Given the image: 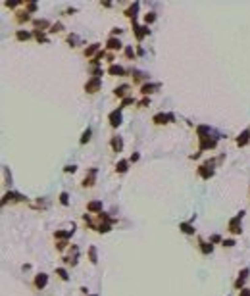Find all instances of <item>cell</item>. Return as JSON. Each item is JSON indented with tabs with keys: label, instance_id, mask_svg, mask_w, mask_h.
<instances>
[{
	"label": "cell",
	"instance_id": "obj_10",
	"mask_svg": "<svg viewBox=\"0 0 250 296\" xmlns=\"http://www.w3.org/2000/svg\"><path fill=\"white\" fill-rule=\"evenodd\" d=\"M108 46H110L112 50H116V48L119 50V48H121V42H119V40H116V39H110V40H108Z\"/></svg>",
	"mask_w": 250,
	"mask_h": 296
},
{
	"label": "cell",
	"instance_id": "obj_23",
	"mask_svg": "<svg viewBox=\"0 0 250 296\" xmlns=\"http://www.w3.org/2000/svg\"><path fill=\"white\" fill-rule=\"evenodd\" d=\"M60 29H62V25H60V23H56V25H52V29H50V31L54 33V31H60Z\"/></svg>",
	"mask_w": 250,
	"mask_h": 296
},
{
	"label": "cell",
	"instance_id": "obj_18",
	"mask_svg": "<svg viewBox=\"0 0 250 296\" xmlns=\"http://www.w3.org/2000/svg\"><path fill=\"white\" fill-rule=\"evenodd\" d=\"M44 283H46V275H40V277H37V285H39V286H42Z\"/></svg>",
	"mask_w": 250,
	"mask_h": 296
},
{
	"label": "cell",
	"instance_id": "obj_16",
	"mask_svg": "<svg viewBox=\"0 0 250 296\" xmlns=\"http://www.w3.org/2000/svg\"><path fill=\"white\" fill-rule=\"evenodd\" d=\"M96 50H98V44H92L89 50H85V56H90L92 52H96Z\"/></svg>",
	"mask_w": 250,
	"mask_h": 296
},
{
	"label": "cell",
	"instance_id": "obj_11",
	"mask_svg": "<svg viewBox=\"0 0 250 296\" xmlns=\"http://www.w3.org/2000/svg\"><path fill=\"white\" fill-rule=\"evenodd\" d=\"M89 210H90V212H98V210H102V204H100V202H90V204H89Z\"/></svg>",
	"mask_w": 250,
	"mask_h": 296
},
{
	"label": "cell",
	"instance_id": "obj_12",
	"mask_svg": "<svg viewBox=\"0 0 250 296\" xmlns=\"http://www.w3.org/2000/svg\"><path fill=\"white\" fill-rule=\"evenodd\" d=\"M127 90H129V86H127V85L119 86V89H116V96H123V94H127Z\"/></svg>",
	"mask_w": 250,
	"mask_h": 296
},
{
	"label": "cell",
	"instance_id": "obj_13",
	"mask_svg": "<svg viewBox=\"0 0 250 296\" xmlns=\"http://www.w3.org/2000/svg\"><path fill=\"white\" fill-rule=\"evenodd\" d=\"M154 89H158V85H144L142 86V94H148V92H152Z\"/></svg>",
	"mask_w": 250,
	"mask_h": 296
},
{
	"label": "cell",
	"instance_id": "obj_4",
	"mask_svg": "<svg viewBox=\"0 0 250 296\" xmlns=\"http://www.w3.org/2000/svg\"><path fill=\"white\" fill-rule=\"evenodd\" d=\"M167 119H173V115H163V113L154 115V121H156L158 125H162V123H167Z\"/></svg>",
	"mask_w": 250,
	"mask_h": 296
},
{
	"label": "cell",
	"instance_id": "obj_1",
	"mask_svg": "<svg viewBox=\"0 0 250 296\" xmlns=\"http://www.w3.org/2000/svg\"><path fill=\"white\" fill-rule=\"evenodd\" d=\"M98 89H100V79H98V77L90 79V81L85 85V90H87V92H96Z\"/></svg>",
	"mask_w": 250,
	"mask_h": 296
},
{
	"label": "cell",
	"instance_id": "obj_3",
	"mask_svg": "<svg viewBox=\"0 0 250 296\" xmlns=\"http://www.w3.org/2000/svg\"><path fill=\"white\" fill-rule=\"evenodd\" d=\"M110 123H112V127H117L121 123V113L119 112H112L110 113Z\"/></svg>",
	"mask_w": 250,
	"mask_h": 296
},
{
	"label": "cell",
	"instance_id": "obj_8",
	"mask_svg": "<svg viewBox=\"0 0 250 296\" xmlns=\"http://www.w3.org/2000/svg\"><path fill=\"white\" fill-rule=\"evenodd\" d=\"M110 73H112V75H123L125 71H123V67H119V66H112V67H110Z\"/></svg>",
	"mask_w": 250,
	"mask_h": 296
},
{
	"label": "cell",
	"instance_id": "obj_15",
	"mask_svg": "<svg viewBox=\"0 0 250 296\" xmlns=\"http://www.w3.org/2000/svg\"><path fill=\"white\" fill-rule=\"evenodd\" d=\"M17 39L19 40H27V39H29V33H27V31H17Z\"/></svg>",
	"mask_w": 250,
	"mask_h": 296
},
{
	"label": "cell",
	"instance_id": "obj_14",
	"mask_svg": "<svg viewBox=\"0 0 250 296\" xmlns=\"http://www.w3.org/2000/svg\"><path fill=\"white\" fill-rule=\"evenodd\" d=\"M116 169H117L119 173H123V171H127V162H125V160H121V162L117 163V167H116Z\"/></svg>",
	"mask_w": 250,
	"mask_h": 296
},
{
	"label": "cell",
	"instance_id": "obj_21",
	"mask_svg": "<svg viewBox=\"0 0 250 296\" xmlns=\"http://www.w3.org/2000/svg\"><path fill=\"white\" fill-rule=\"evenodd\" d=\"M60 200H62V204H67V192H62Z\"/></svg>",
	"mask_w": 250,
	"mask_h": 296
},
{
	"label": "cell",
	"instance_id": "obj_17",
	"mask_svg": "<svg viewBox=\"0 0 250 296\" xmlns=\"http://www.w3.org/2000/svg\"><path fill=\"white\" fill-rule=\"evenodd\" d=\"M89 139H90V129H87V131L83 133V139H81V142H87Z\"/></svg>",
	"mask_w": 250,
	"mask_h": 296
},
{
	"label": "cell",
	"instance_id": "obj_6",
	"mask_svg": "<svg viewBox=\"0 0 250 296\" xmlns=\"http://www.w3.org/2000/svg\"><path fill=\"white\" fill-rule=\"evenodd\" d=\"M200 175L204 179H208V177H212V169H208V165H202V167H200Z\"/></svg>",
	"mask_w": 250,
	"mask_h": 296
},
{
	"label": "cell",
	"instance_id": "obj_22",
	"mask_svg": "<svg viewBox=\"0 0 250 296\" xmlns=\"http://www.w3.org/2000/svg\"><path fill=\"white\" fill-rule=\"evenodd\" d=\"M35 25H37V27H46L48 21H35Z\"/></svg>",
	"mask_w": 250,
	"mask_h": 296
},
{
	"label": "cell",
	"instance_id": "obj_5",
	"mask_svg": "<svg viewBox=\"0 0 250 296\" xmlns=\"http://www.w3.org/2000/svg\"><path fill=\"white\" fill-rule=\"evenodd\" d=\"M248 136H250V131H244V133L237 139V144H239V146H244V144L248 142Z\"/></svg>",
	"mask_w": 250,
	"mask_h": 296
},
{
	"label": "cell",
	"instance_id": "obj_7",
	"mask_svg": "<svg viewBox=\"0 0 250 296\" xmlns=\"http://www.w3.org/2000/svg\"><path fill=\"white\" fill-rule=\"evenodd\" d=\"M135 33H137V39H142L148 33V29L146 27H135Z\"/></svg>",
	"mask_w": 250,
	"mask_h": 296
},
{
	"label": "cell",
	"instance_id": "obj_2",
	"mask_svg": "<svg viewBox=\"0 0 250 296\" xmlns=\"http://www.w3.org/2000/svg\"><path fill=\"white\" fill-rule=\"evenodd\" d=\"M200 139H202V142H200V150L216 146V139H210V136H200Z\"/></svg>",
	"mask_w": 250,
	"mask_h": 296
},
{
	"label": "cell",
	"instance_id": "obj_19",
	"mask_svg": "<svg viewBox=\"0 0 250 296\" xmlns=\"http://www.w3.org/2000/svg\"><path fill=\"white\" fill-rule=\"evenodd\" d=\"M154 19H156V16H154V13H146V17H144V21H146V23H152Z\"/></svg>",
	"mask_w": 250,
	"mask_h": 296
},
{
	"label": "cell",
	"instance_id": "obj_24",
	"mask_svg": "<svg viewBox=\"0 0 250 296\" xmlns=\"http://www.w3.org/2000/svg\"><path fill=\"white\" fill-rule=\"evenodd\" d=\"M240 296H250V290H242V294Z\"/></svg>",
	"mask_w": 250,
	"mask_h": 296
},
{
	"label": "cell",
	"instance_id": "obj_20",
	"mask_svg": "<svg viewBox=\"0 0 250 296\" xmlns=\"http://www.w3.org/2000/svg\"><path fill=\"white\" fill-rule=\"evenodd\" d=\"M181 229L185 231V233H192V227H190V225H187V223H185V225H181Z\"/></svg>",
	"mask_w": 250,
	"mask_h": 296
},
{
	"label": "cell",
	"instance_id": "obj_9",
	"mask_svg": "<svg viewBox=\"0 0 250 296\" xmlns=\"http://www.w3.org/2000/svg\"><path fill=\"white\" fill-rule=\"evenodd\" d=\"M112 146H113V150H116V152H119L121 146H123V142H121V139H112Z\"/></svg>",
	"mask_w": 250,
	"mask_h": 296
}]
</instances>
